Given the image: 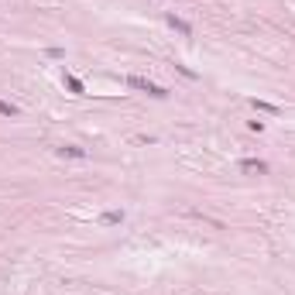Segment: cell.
<instances>
[{"mask_svg":"<svg viewBox=\"0 0 295 295\" xmlns=\"http://www.w3.org/2000/svg\"><path fill=\"white\" fill-rule=\"evenodd\" d=\"M127 86H131V89H141V93H148V96H155V100H165V96H168V89H162V86L151 83V79H141V76H127Z\"/></svg>","mask_w":295,"mask_h":295,"instance_id":"1","label":"cell"},{"mask_svg":"<svg viewBox=\"0 0 295 295\" xmlns=\"http://www.w3.org/2000/svg\"><path fill=\"white\" fill-rule=\"evenodd\" d=\"M240 172H244V175H268V162H261V158H244V162H240Z\"/></svg>","mask_w":295,"mask_h":295,"instance_id":"2","label":"cell"},{"mask_svg":"<svg viewBox=\"0 0 295 295\" xmlns=\"http://www.w3.org/2000/svg\"><path fill=\"white\" fill-rule=\"evenodd\" d=\"M165 21H168V28H172V31H178V34H186V38H192V24H189L186 17H178V14H168Z\"/></svg>","mask_w":295,"mask_h":295,"instance_id":"3","label":"cell"},{"mask_svg":"<svg viewBox=\"0 0 295 295\" xmlns=\"http://www.w3.org/2000/svg\"><path fill=\"white\" fill-rule=\"evenodd\" d=\"M55 155H59V158H86V148H76V144H62V148H55Z\"/></svg>","mask_w":295,"mask_h":295,"instance_id":"4","label":"cell"},{"mask_svg":"<svg viewBox=\"0 0 295 295\" xmlns=\"http://www.w3.org/2000/svg\"><path fill=\"white\" fill-rule=\"evenodd\" d=\"M62 83H65V89H69V93H76V96H83V93H86V86H83L76 76H69V72L62 76Z\"/></svg>","mask_w":295,"mask_h":295,"instance_id":"5","label":"cell"},{"mask_svg":"<svg viewBox=\"0 0 295 295\" xmlns=\"http://www.w3.org/2000/svg\"><path fill=\"white\" fill-rule=\"evenodd\" d=\"M100 223H103V227H117V223H124V209H110V213H103Z\"/></svg>","mask_w":295,"mask_h":295,"instance_id":"6","label":"cell"},{"mask_svg":"<svg viewBox=\"0 0 295 295\" xmlns=\"http://www.w3.org/2000/svg\"><path fill=\"white\" fill-rule=\"evenodd\" d=\"M251 103H254V110H261V114H275V117L281 114V106H275V103H268V100H251Z\"/></svg>","mask_w":295,"mask_h":295,"instance_id":"7","label":"cell"},{"mask_svg":"<svg viewBox=\"0 0 295 295\" xmlns=\"http://www.w3.org/2000/svg\"><path fill=\"white\" fill-rule=\"evenodd\" d=\"M0 117H17V106L7 103V100H0Z\"/></svg>","mask_w":295,"mask_h":295,"instance_id":"8","label":"cell"}]
</instances>
